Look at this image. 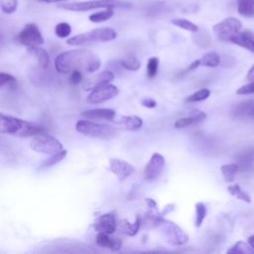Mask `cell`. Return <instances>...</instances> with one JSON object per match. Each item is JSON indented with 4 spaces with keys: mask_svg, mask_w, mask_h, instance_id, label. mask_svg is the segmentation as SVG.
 Listing matches in <instances>:
<instances>
[{
    "mask_svg": "<svg viewBox=\"0 0 254 254\" xmlns=\"http://www.w3.org/2000/svg\"><path fill=\"white\" fill-rule=\"evenodd\" d=\"M113 79H114V73L112 71L103 70L93 76L86 78V80L83 82V88L85 90H92L99 85L109 83Z\"/></svg>",
    "mask_w": 254,
    "mask_h": 254,
    "instance_id": "cell-14",
    "label": "cell"
},
{
    "mask_svg": "<svg viewBox=\"0 0 254 254\" xmlns=\"http://www.w3.org/2000/svg\"><path fill=\"white\" fill-rule=\"evenodd\" d=\"M220 64V57L214 52L207 53L200 59V64L208 67H215Z\"/></svg>",
    "mask_w": 254,
    "mask_h": 254,
    "instance_id": "cell-29",
    "label": "cell"
},
{
    "mask_svg": "<svg viewBox=\"0 0 254 254\" xmlns=\"http://www.w3.org/2000/svg\"><path fill=\"white\" fill-rule=\"evenodd\" d=\"M246 78L248 79V80H254V64L250 67V69L248 70V72H247V74H246Z\"/></svg>",
    "mask_w": 254,
    "mask_h": 254,
    "instance_id": "cell-45",
    "label": "cell"
},
{
    "mask_svg": "<svg viewBox=\"0 0 254 254\" xmlns=\"http://www.w3.org/2000/svg\"><path fill=\"white\" fill-rule=\"evenodd\" d=\"M1 11L5 14H12L18 8V0H1Z\"/></svg>",
    "mask_w": 254,
    "mask_h": 254,
    "instance_id": "cell-37",
    "label": "cell"
},
{
    "mask_svg": "<svg viewBox=\"0 0 254 254\" xmlns=\"http://www.w3.org/2000/svg\"><path fill=\"white\" fill-rule=\"evenodd\" d=\"M239 171H240V167L237 163L226 164L220 167V172L226 183H232L234 181L236 173Z\"/></svg>",
    "mask_w": 254,
    "mask_h": 254,
    "instance_id": "cell-23",
    "label": "cell"
},
{
    "mask_svg": "<svg viewBox=\"0 0 254 254\" xmlns=\"http://www.w3.org/2000/svg\"><path fill=\"white\" fill-rule=\"evenodd\" d=\"M101 61L97 55L86 49H74L61 53L55 60L59 73L66 74L73 70L94 72L99 69Z\"/></svg>",
    "mask_w": 254,
    "mask_h": 254,
    "instance_id": "cell-1",
    "label": "cell"
},
{
    "mask_svg": "<svg viewBox=\"0 0 254 254\" xmlns=\"http://www.w3.org/2000/svg\"><path fill=\"white\" fill-rule=\"evenodd\" d=\"M75 129L78 133L102 140H111L117 137L118 132L117 129L107 125V124H99L90 120H78L75 124Z\"/></svg>",
    "mask_w": 254,
    "mask_h": 254,
    "instance_id": "cell-3",
    "label": "cell"
},
{
    "mask_svg": "<svg viewBox=\"0 0 254 254\" xmlns=\"http://www.w3.org/2000/svg\"><path fill=\"white\" fill-rule=\"evenodd\" d=\"M238 165L240 167V171L248 172L254 168V149L247 150L244 152L238 159Z\"/></svg>",
    "mask_w": 254,
    "mask_h": 254,
    "instance_id": "cell-22",
    "label": "cell"
},
{
    "mask_svg": "<svg viewBox=\"0 0 254 254\" xmlns=\"http://www.w3.org/2000/svg\"><path fill=\"white\" fill-rule=\"evenodd\" d=\"M242 24L238 19L228 17L213 26V33L220 41L229 42L232 36L240 32Z\"/></svg>",
    "mask_w": 254,
    "mask_h": 254,
    "instance_id": "cell-8",
    "label": "cell"
},
{
    "mask_svg": "<svg viewBox=\"0 0 254 254\" xmlns=\"http://www.w3.org/2000/svg\"><path fill=\"white\" fill-rule=\"evenodd\" d=\"M247 242L254 248V235H251L247 238Z\"/></svg>",
    "mask_w": 254,
    "mask_h": 254,
    "instance_id": "cell-46",
    "label": "cell"
},
{
    "mask_svg": "<svg viewBox=\"0 0 254 254\" xmlns=\"http://www.w3.org/2000/svg\"><path fill=\"white\" fill-rule=\"evenodd\" d=\"M120 224H121V228L125 234H127L129 236H134L139 231L141 224H142V220L140 219L139 216H137L135 222H133V223H129L126 220H122L120 222Z\"/></svg>",
    "mask_w": 254,
    "mask_h": 254,
    "instance_id": "cell-26",
    "label": "cell"
},
{
    "mask_svg": "<svg viewBox=\"0 0 254 254\" xmlns=\"http://www.w3.org/2000/svg\"><path fill=\"white\" fill-rule=\"evenodd\" d=\"M116 113L110 108H97L85 110L81 113V116L85 119H98V120H114Z\"/></svg>",
    "mask_w": 254,
    "mask_h": 254,
    "instance_id": "cell-15",
    "label": "cell"
},
{
    "mask_svg": "<svg viewBox=\"0 0 254 254\" xmlns=\"http://www.w3.org/2000/svg\"><path fill=\"white\" fill-rule=\"evenodd\" d=\"M158 227L165 240L171 245L180 246L189 241V235L178 224L164 218V216L161 218Z\"/></svg>",
    "mask_w": 254,
    "mask_h": 254,
    "instance_id": "cell-6",
    "label": "cell"
},
{
    "mask_svg": "<svg viewBox=\"0 0 254 254\" xmlns=\"http://www.w3.org/2000/svg\"><path fill=\"white\" fill-rule=\"evenodd\" d=\"M145 202H146V204H147L151 209H156V208H157V204H156V202H155L154 199H152V198H146V199H145Z\"/></svg>",
    "mask_w": 254,
    "mask_h": 254,
    "instance_id": "cell-44",
    "label": "cell"
},
{
    "mask_svg": "<svg viewBox=\"0 0 254 254\" xmlns=\"http://www.w3.org/2000/svg\"><path fill=\"white\" fill-rule=\"evenodd\" d=\"M129 2L122 0H90L83 2H73L66 4H60L59 7L65 10L83 12L97 8H129Z\"/></svg>",
    "mask_w": 254,
    "mask_h": 254,
    "instance_id": "cell-5",
    "label": "cell"
},
{
    "mask_svg": "<svg viewBox=\"0 0 254 254\" xmlns=\"http://www.w3.org/2000/svg\"><path fill=\"white\" fill-rule=\"evenodd\" d=\"M159 67V59L156 57L150 58L147 63V76L149 79H152L156 76Z\"/></svg>",
    "mask_w": 254,
    "mask_h": 254,
    "instance_id": "cell-36",
    "label": "cell"
},
{
    "mask_svg": "<svg viewBox=\"0 0 254 254\" xmlns=\"http://www.w3.org/2000/svg\"><path fill=\"white\" fill-rule=\"evenodd\" d=\"M199 64H200V60H195V61H193V62L184 70V73H187V72H190V71L195 69Z\"/></svg>",
    "mask_w": 254,
    "mask_h": 254,
    "instance_id": "cell-42",
    "label": "cell"
},
{
    "mask_svg": "<svg viewBox=\"0 0 254 254\" xmlns=\"http://www.w3.org/2000/svg\"><path fill=\"white\" fill-rule=\"evenodd\" d=\"M207 213V208L206 205L203 202H196L195 203V221H194V225L195 227H199L205 216Z\"/></svg>",
    "mask_w": 254,
    "mask_h": 254,
    "instance_id": "cell-33",
    "label": "cell"
},
{
    "mask_svg": "<svg viewBox=\"0 0 254 254\" xmlns=\"http://www.w3.org/2000/svg\"><path fill=\"white\" fill-rule=\"evenodd\" d=\"M210 95V90L208 88H201L194 93L189 95L186 98V102H197V101H202Z\"/></svg>",
    "mask_w": 254,
    "mask_h": 254,
    "instance_id": "cell-34",
    "label": "cell"
},
{
    "mask_svg": "<svg viewBox=\"0 0 254 254\" xmlns=\"http://www.w3.org/2000/svg\"><path fill=\"white\" fill-rule=\"evenodd\" d=\"M231 43L246 49L247 51L254 54V38L247 32H238L231 37Z\"/></svg>",
    "mask_w": 254,
    "mask_h": 254,
    "instance_id": "cell-16",
    "label": "cell"
},
{
    "mask_svg": "<svg viewBox=\"0 0 254 254\" xmlns=\"http://www.w3.org/2000/svg\"><path fill=\"white\" fill-rule=\"evenodd\" d=\"M115 123L122 125L125 129L129 131L139 130L143 125V120L137 115H129V116H120L118 120H114Z\"/></svg>",
    "mask_w": 254,
    "mask_h": 254,
    "instance_id": "cell-19",
    "label": "cell"
},
{
    "mask_svg": "<svg viewBox=\"0 0 254 254\" xmlns=\"http://www.w3.org/2000/svg\"><path fill=\"white\" fill-rule=\"evenodd\" d=\"M118 92V87L111 83H105L92 89L87 96V101L91 104H98L115 97Z\"/></svg>",
    "mask_w": 254,
    "mask_h": 254,
    "instance_id": "cell-10",
    "label": "cell"
},
{
    "mask_svg": "<svg viewBox=\"0 0 254 254\" xmlns=\"http://www.w3.org/2000/svg\"><path fill=\"white\" fill-rule=\"evenodd\" d=\"M228 254H234V253H254V248L244 241H237L231 248L227 250Z\"/></svg>",
    "mask_w": 254,
    "mask_h": 254,
    "instance_id": "cell-30",
    "label": "cell"
},
{
    "mask_svg": "<svg viewBox=\"0 0 254 254\" xmlns=\"http://www.w3.org/2000/svg\"><path fill=\"white\" fill-rule=\"evenodd\" d=\"M27 50L30 54H32L38 61L39 65L42 68H47L50 64V57L46 50L43 48H40L39 46H33V47H27Z\"/></svg>",
    "mask_w": 254,
    "mask_h": 254,
    "instance_id": "cell-21",
    "label": "cell"
},
{
    "mask_svg": "<svg viewBox=\"0 0 254 254\" xmlns=\"http://www.w3.org/2000/svg\"><path fill=\"white\" fill-rule=\"evenodd\" d=\"M70 83L71 84H78L82 80V71L80 70H73L70 74Z\"/></svg>",
    "mask_w": 254,
    "mask_h": 254,
    "instance_id": "cell-40",
    "label": "cell"
},
{
    "mask_svg": "<svg viewBox=\"0 0 254 254\" xmlns=\"http://www.w3.org/2000/svg\"><path fill=\"white\" fill-rule=\"evenodd\" d=\"M113 15H114L113 8H106V10L92 13L88 17V19L92 23H101V22H104V21L110 19Z\"/></svg>",
    "mask_w": 254,
    "mask_h": 254,
    "instance_id": "cell-28",
    "label": "cell"
},
{
    "mask_svg": "<svg viewBox=\"0 0 254 254\" xmlns=\"http://www.w3.org/2000/svg\"><path fill=\"white\" fill-rule=\"evenodd\" d=\"M16 41L26 47L40 46L44 44V38L35 23H28L16 36Z\"/></svg>",
    "mask_w": 254,
    "mask_h": 254,
    "instance_id": "cell-9",
    "label": "cell"
},
{
    "mask_svg": "<svg viewBox=\"0 0 254 254\" xmlns=\"http://www.w3.org/2000/svg\"><path fill=\"white\" fill-rule=\"evenodd\" d=\"M174 209H175V204L174 203H170V204H168V205H166L164 207V209L162 210L161 213H162V215H166V214L172 212Z\"/></svg>",
    "mask_w": 254,
    "mask_h": 254,
    "instance_id": "cell-43",
    "label": "cell"
},
{
    "mask_svg": "<svg viewBox=\"0 0 254 254\" xmlns=\"http://www.w3.org/2000/svg\"><path fill=\"white\" fill-rule=\"evenodd\" d=\"M70 33H71V27L68 23L62 22L57 24V26L55 27V34L61 39L68 37Z\"/></svg>",
    "mask_w": 254,
    "mask_h": 254,
    "instance_id": "cell-35",
    "label": "cell"
},
{
    "mask_svg": "<svg viewBox=\"0 0 254 254\" xmlns=\"http://www.w3.org/2000/svg\"><path fill=\"white\" fill-rule=\"evenodd\" d=\"M66 154H67V151L64 149L63 151H61V152H59V153H57V154L51 155L50 158H48V159L45 160L43 163H41V165L39 166L38 169H39V170H46V169H48V168H51L52 166H54V165L60 163L61 161H63V160L65 158Z\"/></svg>",
    "mask_w": 254,
    "mask_h": 254,
    "instance_id": "cell-25",
    "label": "cell"
},
{
    "mask_svg": "<svg viewBox=\"0 0 254 254\" xmlns=\"http://www.w3.org/2000/svg\"><path fill=\"white\" fill-rule=\"evenodd\" d=\"M227 190H228V192H229L232 196L236 197L237 199L243 200V201H245V202H247V203H250V202H251V197H250V195H249L247 192H245L244 190H242V189L240 188L239 185H236V184L230 185V186L227 187Z\"/></svg>",
    "mask_w": 254,
    "mask_h": 254,
    "instance_id": "cell-27",
    "label": "cell"
},
{
    "mask_svg": "<svg viewBox=\"0 0 254 254\" xmlns=\"http://www.w3.org/2000/svg\"><path fill=\"white\" fill-rule=\"evenodd\" d=\"M119 63L125 69L132 70V71L138 70L141 66L140 61L134 56H130V57H127L125 59H122Z\"/></svg>",
    "mask_w": 254,
    "mask_h": 254,
    "instance_id": "cell-32",
    "label": "cell"
},
{
    "mask_svg": "<svg viewBox=\"0 0 254 254\" xmlns=\"http://www.w3.org/2000/svg\"><path fill=\"white\" fill-rule=\"evenodd\" d=\"M108 169L116 176L120 182L125 181L135 172L133 165L121 159H110L108 162Z\"/></svg>",
    "mask_w": 254,
    "mask_h": 254,
    "instance_id": "cell-12",
    "label": "cell"
},
{
    "mask_svg": "<svg viewBox=\"0 0 254 254\" xmlns=\"http://www.w3.org/2000/svg\"><path fill=\"white\" fill-rule=\"evenodd\" d=\"M95 242L99 247L108 248L112 251H117L121 248V240L115 237H110L109 234L104 232H98L95 238Z\"/></svg>",
    "mask_w": 254,
    "mask_h": 254,
    "instance_id": "cell-18",
    "label": "cell"
},
{
    "mask_svg": "<svg viewBox=\"0 0 254 254\" xmlns=\"http://www.w3.org/2000/svg\"><path fill=\"white\" fill-rule=\"evenodd\" d=\"M0 131L17 137H30L45 132V129L36 123L29 122L11 115H0Z\"/></svg>",
    "mask_w": 254,
    "mask_h": 254,
    "instance_id": "cell-2",
    "label": "cell"
},
{
    "mask_svg": "<svg viewBox=\"0 0 254 254\" xmlns=\"http://www.w3.org/2000/svg\"><path fill=\"white\" fill-rule=\"evenodd\" d=\"M4 85H8L12 88H15L17 86V80L16 78L6 72L0 73V87H3Z\"/></svg>",
    "mask_w": 254,
    "mask_h": 254,
    "instance_id": "cell-38",
    "label": "cell"
},
{
    "mask_svg": "<svg viewBox=\"0 0 254 254\" xmlns=\"http://www.w3.org/2000/svg\"><path fill=\"white\" fill-rule=\"evenodd\" d=\"M165 158L159 153H154L145 167V180L148 182H153L157 180L162 175L165 169Z\"/></svg>",
    "mask_w": 254,
    "mask_h": 254,
    "instance_id": "cell-11",
    "label": "cell"
},
{
    "mask_svg": "<svg viewBox=\"0 0 254 254\" xmlns=\"http://www.w3.org/2000/svg\"><path fill=\"white\" fill-rule=\"evenodd\" d=\"M235 92H236V94H238V95H247V94L254 93V80H252V81L249 82L248 84L242 85V86L239 87Z\"/></svg>",
    "mask_w": 254,
    "mask_h": 254,
    "instance_id": "cell-39",
    "label": "cell"
},
{
    "mask_svg": "<svg viewBox=\"0 0 254 254\" xmlns=\"http://www.w3.org/2000/svg\"><path fill=\"white\" fill-rule=\"evenodd\" d=\"M236 117L254 120V100H248L236 105L234 109Z\"/></svg>",
    "mask_w": 254,
    "mask_h": 254,
    "instance_id": "cell-20",
    "label": "cell"
},
{
    "mask_svg": "<svg viewBox=\"0 0 254 254\" xmlns=\"http://www.w3.org/2000/svg\"><path fill=\"white\" fill-rule=\"evenodd\" d=\"M141 102H142V105H144L145 107H148V108H154L157 105L156 100L153 98H150V97L142 99Z\"/></svg>",
    "mask_w": 254,
    "mask_h": 254,
    "instance_id": "cell-41",
    "label": "cell"
},
{
    "mask_svg": "<svg viewBox=\"0 0 254 254\" xmlns=\"http://www.w3.org/2000/svg\"><path fill=\"white\" fill-rule=\"evenodd\" d=\"M171 23L181 29H184L186 31L191 32V33H196L198 31V27L193 24L192 22L187 20V19H182V18H177V19H173L171 21Z\"/></svg>",
    "mask_w": 254,
    "mask_h": 254,
    "instance_id": "cell-31",
    "label": "cell"
},
{
    "mask_svg": "<svg viewBox=\"0 0 254 254\" xmlns=\"http://www.w3.org/2000/svg\"><path fill=\"white\" fill-rule=\"evenodd\" d=\"M237 10L243 17H254V0H237Z\"/></svg>",
    "mask_w": 254,
    "mask_h": 254,
    "instance_id": "cell-24",
    "label": "cell"
},
{
    "mask_svg": "<svg viewBox=\"0 0 254 254\" xmlns=\"http://www.w3.org/2000/svg\"><path fill=\"white\" fill-rule=\"evenodd\" d=\"M39 1L47 2V3H56V2H63V1H65V0H39Z\"/></svg>",
    "mask_w": 254,
    "mask_h": 254,
    "instance_id": "cell-47",
    "label": "cell"
},
{
    "mask_svg": "<svg viewBox=\"0 0 254 254\" xmlns=\"http://www.w3.org/2000/svg\"><path fill=\"white\" fill-rule=\"evenodd\" d=\"M93 227L98 232H104L110 235L115 232L117 228V222L115 220L114 215L108 212L101 214L93 224Z\"/></svg>",
    "mask_w": 254,
    "mask_h": 254,
    "instance_id": "cell-13",
    "label": "cell"
},
{
    "mask_svg": "<svg viewBox=\"0 0 254 254\" xmlns=\"http://www.w3.org/2000/svg\"><path fill=\"white\" fill-rule=\"evenodd\" d=\"M206 118V114L203 111L200 110H193L191 111V113L184 118H180L175 122V127L177 129H181V128H185L188 127L190 125L198 123L202 120H204Z\"/></svg>",
    "mask_w": 254,
    "mask_h": 254,
    "instance_id": "cell-17",
    "label": "cell"
},
{
    "mask_svg": "<svg viewBox=\"0 0 254 254\" xmlns=\"http://www.w3.org/2000/svg\"><path fill=\"white\" fill-rule=\"evenodd\" d=\"M117 37L115 30L111 28H97L89 32L75 35L66 40V44L70 46H82L98 42H109L113 41Z\"/></svg>",
    "mask_w": 254,
    "mask_h": 254,
    "instance_id": "cell-4",
    "label": "cell"
},
{
    "mask_svg": "<svg viewBox=\"0 0 254 254\" xmlns=\"http://www.w3.org/2000/svg\"><path fill=\"white\" fill-rule=\"evenodd\" d=\"M30 147L35 152L47 155L57 154L64 150L63 144L59 139L50 134H46L45 132L35 135L31 141Z\"/></svg>",
    "mask_w": 254,
    "mask_h": 254,
    "instance_id": "cell-7",
    "label": "cell"
}]
</instances>
